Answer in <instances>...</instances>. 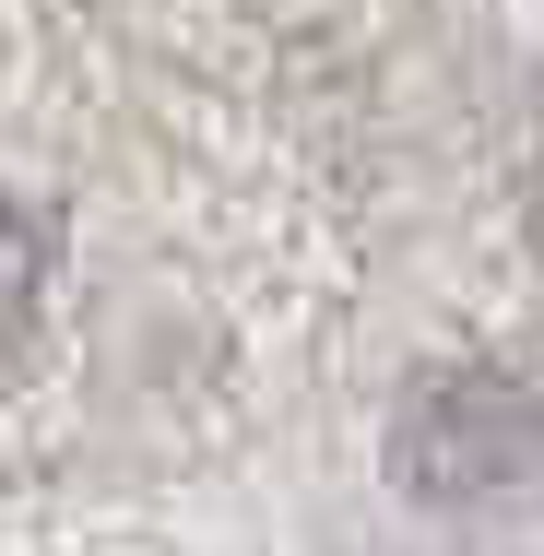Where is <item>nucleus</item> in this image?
<instances>
[{"label":"nucleus","mask_w":544,"mask_h":556,"mask_svg":"<svg viewBox=\"0 0 544 556\" xmlns=\"http://www.w3.org/2000/svg\"><path fill=\"white\" fill-rule=\"evenodd\" d=\"M36 273H48V249H36V225L12 214V202H0V332H12L24 308H36Z\"/></svg>","instance_id":"nucleus-1"}]
</instances>
